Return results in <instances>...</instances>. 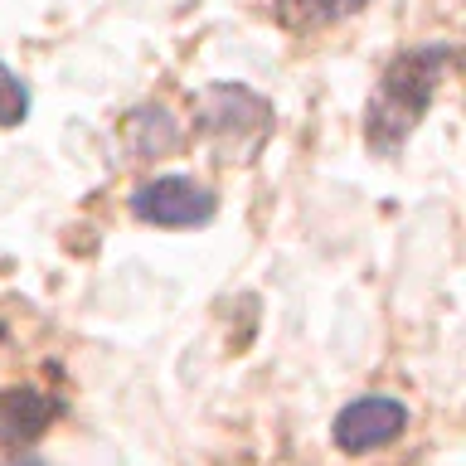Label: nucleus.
Masks as SVG:
<instances>
[{"instance_id": "7ed1b4c3", "label": "nucleus", "mask_w": 466, "mask_h": 466, "mask_svg": "<svg viewBox=\"0 0 466 466\" xmlns=\"http://www.w3.org/2000/svg\"><path fill=\"white\" fill-rule=\"evenodd\" d=\"M214 195L189 175H156L131 189V214L151 228H199L214 218Z\"/></svg>"}, {"instance_id": "f257e3e1", "label": "nucleus", "mask_w": 466, "mask_h": 466, "mask_svg": "<svg viewBox=\"0 0 466 466\" xmlns=\"http://www.w3.org/2000/svg\"><path fill=\"white\" fill-rule=\"evenodd\" d=\"M451 64V44H413V49L393 54L389 68L379 73L370 102H364V141L374 156H393L399 146L418 131V122L428 116L442 73Z\"/></svg>"}, {"instance_id": "20e7f679", "label": "nucleus", "mask_w": 466, "mask_h": 466, "mask_svg": "<svg viewBox=\"0 0 466 466\" xmlns=\"http://www.w3.org/2000/svg\"><path fill=\"white\" fill-rule=\"evenodd\" d=\"M408 428V403L389 399V393H364V399H350L330 422V442L345 451V457H370V451L399 442Z\"/></svg>"}, {"instance_id": "6e6552de", "label": "nucleus", "mask_w": 466, "mask_h": 466, "mask_svg": "<svg viewBox=\"0 0 466 466\" xmlns=\"http://www.w3.org/2000/svg\"><path fill=\"white\" fill-rule=\"evenodd\" d=\"M10 466H44V461H35V457H25V461H10Z\"/></svg>"}, {"instance_id": "423d86ee", "label": "nucleus", "mask_w": 466, "mask_h": 466, "mask_svg": "<svg viewBox=\"0 0 466 466\" xmlns=\"http://www.w3.org/2000/svg\"><path fill=\"white\" fill-rule=\"evenodd\" d=\"M370 0H277V25L287 29H326V25H340L350 15H360Z\"/></svg>"}, {"instance_id": "39448f33", "label": "nucleus", "mask_w": 466, "mask_h": 466, "mask_svg": "<svg viewBox=\"0 0 466 466\" xmlns=\"http://www.w3.org/2000/svg\"><path fill=\"white\" fill-rule=\"evenodd\" d=\"M54 418H64V399H58V393L35 389V384L0 389V442L5 447L39 442V437L54 428Z\"/></svg>"}, {"instance_id": "0eeeda50", "label": "nucleus", "mask_w": 466, "mask_h": 466, "mask_svg": "<svg viewBox=\"0 0 466 466\" xmlns=\"http://www.w3.org/2000/svg\"><path fill=\"white\" fill-rule=\"evenodd\" d=\"M29 116V87L25 78H15L10 64H0V127H20Z\"/></svg>"}, {"instance_id": "f03ea898", "label": "nucleus", "mask_w": 466, "mask_h": 466, "mask_svg": "<svg viewBox=\"0 0 466 466\" xmlns=\"http://www.w3.org/2000/svg\"><path fill=\"white\" fill-rule=\"evenodd\" d=\"M195 127L209 141H218V151H228V160H253L272 131V102L243 83H214L199 93Z\"/></svg>"}]
</instances>
